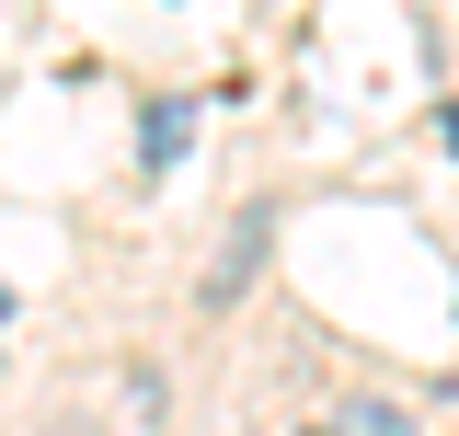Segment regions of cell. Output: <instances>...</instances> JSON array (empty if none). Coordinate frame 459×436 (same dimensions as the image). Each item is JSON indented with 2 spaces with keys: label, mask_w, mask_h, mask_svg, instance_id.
Instances as JSON below:
<instances>
[{
  "label": "cell",
  "mask_w": 459,
  "mask_h": 436,
  "mask_svg": "<svg viewBox=\"0 0 459 436\" xmlns=\"http://www.w3.org/2000/svg\"><path fill=\"white\" fill-rule=\"evenodd\" d=\"M195 138V104H150V138H138V172H172Z\"/></svg>",
  "instance_id": "2"
},
{
  "label": "cell",
  "mask_w": 459,
  "mask_h": 436,
  "mask_svg": "<svg viewBox=\"0 0 459 436\" xmlns=\"http://www.w3.org/2000/svg\"><path fill=\"white\" fill-rule=\"evenodd\" d=\"M57 436H104V414H57Z\"/></svg>",
  "instance_id": "5"
},
{
  "label": "cell",
  "mask_w": 459,
  "mask_h": 436,
  "mask_svg": "<svg viewBox=\"0 0 459 436\" xmlns=\"http://www.w3.org/2000/svg\"><path fill=\"white\" fill-rule=\"evenodd\" d=\"M264 253H276V207H241V218H230V241L207 253V287H195V310H230V299L264 275Z\"/></svg>",
  "instance_id": "1"
},
{
  "label": "cell",
  "mask_w": 459,
  "mask_h": 436,
  "mask_svg": "<svg viewBox=\"0 0 459 436\" xmlns=\"http://www.w3.org/2000/svg\"><path fill=\"white\" fill-rule=\"evenodd\" d=\"M344 436H413V414H391V402H344Z\"/></svg>",
  "instance_id": "4"
},
{
  "label": "cell",
  "mask_w": 459,
  "mask_h": 436,
  "mask_svg": "<svg viewBox=\"0 0 459 436\" xmlns=\"http://www.w3.org/2000/svg\"><path fill=\"white\" fill-rule=\"evenodd\" d=\"M437 126H448V161H459V104H448V115H437Z\"/></svg>",
  "instance_id": "6"
},
{
  "label": "cell",
  "mask_w": 459,
  "mask_h": 436,
  "mask_svg": "<svg viewBox=\"0 0 459 436\" xmlns=\"http://www.w3.org/2000/svg\"><path fill=\"white\" fill-rule=\"evenodd\" d=\"M0 322H12V287H0Z\"/></svg>",
  "instance_id": "7"
},
{
  "label": "cell",
  "mask_w": 459,
  "mask_h": 436,
  "mask_svg": "<svg viewBox=\"0 0 459 436\" xmlns=\"http://www.w3.org/2000/svg\"><path fill=\"white\" fill-rule=\"evenodd\" d=\"M126 414H138V425H161V414H172V379H161V368H150V356L126 368Z\"/></svg>",
  "instance_id": "3"
}]
</instances>
